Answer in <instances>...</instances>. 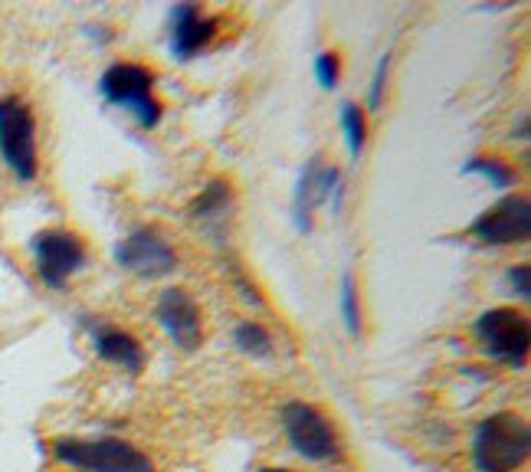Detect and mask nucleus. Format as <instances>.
<instances>
[{"mask_svg":"<svg viewBox=\"0 0 531 472\" xmlns=\"http://www.w3.org/2000/svg\"><path fill=\"white\" fill-rule=\"evenodd\" d=\"M472 466L476 472H515L531 453V430L518 413H492L472 430Z\"/></svg>","mask_w":531,"mask_h":472,"instance_id":"f257e3e1","label":"nucleus"},{"mask_svg":"<svg viewBox=\"0 0 531 472\" xmlns=\"http://www.w3.org/2000/svg\"><path fill=\"white\" fill-rule=\"evenodd\" d=\"M50 453L59 466H69L76 472H155V463L138 450V446L115 440V436H59L53 440Z\"/></svg>","mask_w":531,"mask_h":472,"instance_id":"f03ea898","label":"nucleus"},{"mask_svg":"<svg viewBox=\"0 0 531 472\" xmlns=\"http://www.w3.org/2000/svg\"><path fill=\"white\" fill-rule=\"evenodd\" d=\"M155 73L138 63H112L99 79L102 99L135 115V122L151 132L161 122V102L155 99Z\"/></svg>","mask_w":531,"mask_h":472,"instance_id":"7ed1b4c3","label":"nucleus"},{"mask_svg":"<svg viewBox=\"0 0 531 472\" xmlns=\"http://www.w3.org/2000/svg\"><path fill=\"white\" fill-rule=\"evenodd\" d=\"M0 158L20 181H33L40 171L37 122H33L30 105L17 96L0 99Z\"/></svg>","mask_w":531,"mask_h":472,"instance_id":"20e7f679","label":"nucleus"},{"mask_svg":"<svg viewBox=\"0 0 531 472\" xmlns=\"http://www.w3.org/2000/svg\"><path fill=\"white\" fill-rule=\"evenodd\" d=\"M279 420L289 436V446L302 459H309V463H335L341 456L338 433L318 407L305 404V400H289L279 410Z\"/></svg>","mask_w":531,"mask_h":472,"instance_id":"39448f33","label":"nucleus"},{"mask_svg":"<svg viewBox=\"0 0 531 472\" xmlns=\"http://www.w3.org/2000/svg\"><path fill=\"white\" fill-rule=\"evenodd\" d=\"M472 332H476L479 345L489 358L502 361L505 368H515V371L525 368L528 348H531V328H528V318L522 312L489 309L476 318Z\"/></svg>","mask_w":531,"mask_h":472,"instance_id":"423d86ee","label":"nucleus"},{"mask_svg":"<svg viewBox=\"0 0 531 472\" xmlns=\"http://www.w3.org/2000/svg\"><path fill=\"white\" fill-rule=\"evenodd\" d=\"M37 276L50 289H63L82 266H86V246L69 230H40L30 243Z\"/></svg>","mask_w":531,"mask_h":472,"instance_id":"0eeeda50","label":"nucleus"},{"mask_svg":"<svg viewBox=\"0 0 531 472\" xmlns=\"http://www.w3.org/2000/svg\"><path fill=\"white\" fill-rule=\"evenodd\" d=\"M531 233V200L525 194H509L499 204L469 223V236H476L486 246H515L525 243Z\"/></svg>","mask_w":531,"mask_h":472,"instance_id":"6e6552de","label":"nucleus"},{"mask_svg":"<svg viewBox=\"0 0 531 472\" xmlns=\"http://www.w3.org/2000/svg\"><path fill=\"white\" fill-rule=\"evenodd\" d=\"M341 197H345V187H341L338 168L335 164H325L322 158H312L299 174V184H295V194H292V220L299 233H312L315 210L325 200H332V210H338Z\"/></svg>","mask_w":531,"mask_h":472,"instance_id":"1a4fd4ad","label":"nucleus"},{"mask_svg":"<svg viewBox=\"0 0 531 472\" xmlns=\"http://www.w3.org/2000/svg\"><path fill=\"white\" fill-rule=\"evenodd\" d=\"M115 263L132 276L161 279V276H171L177 269V253L158 230L141 227V230H132L115 246Z\"/></svg>","mask_w":531,"mask_h":472,"instance_id":"9d476101","label":"nucleus"},{"mask_svg":"<svg viewBox=\"0 0 531 472\" xmlns=\"http://www.w3.org/2000/svg\"><path fill=\"white\" fill-rule=\"evenodd\" d=\"M155 318L164 335L181 351H197L204 341V322H200V305L184 289H164L158 295Z\"/></svg>","mask_w":531,"mask_h":472,"instance_id":"9b49d317","label":"nucleus"},{"mask_svg":"<svg viewBox=\"0 0 531 472\" xmlns=\"http://www.w3.org/2000/svg\"><path fill=\"white\" fill-rule=\"evenodd\" d=\"M220 30V17L207 14L197 4H177L171 10V56L187 63L214 43Z\"/></svg>","mask_w":531,"mask_h":472,"instance_id":"f8f14e48","label":"nucleus"},{"mask_svg":"<svg viewBox=\"0 0 531 472\" xmlns=\"http://www.w3.org/2000/svg\"><path fill=\"white\" fill-rule=\"evenodd\" d=\"M89 335L92 348H96L102 361H109L128 374H138L145 368V348H141V341L132 332H122V328L112 325H89Z\"/></svg>","mask_w":531,"mask_h":472,"instance_id":"ddd939ff","label":"nucleus"},{"mask_svg":"<svg viewBox=\"0 0 531 472\" xmlns=\"http://www.w3.org/2000/svg\"><path fill=\"white\" fill-rule=\"evenodd\" d=\"M230 207H233V194H230V184L227 181H210L200 197L191 204V217L200 223V227L207 230H220L223 220L230 217Z\"/></svg>","mask_w":531,"mask_h":472,"instance_id":"4468645a","label":"nucleus"},{"mask_svg":"<svg viewBox=\"0 0 531 472\" xmlns=\"http://www.w3.org/2000/svg\"><path fill=\"white\" fill-rule=\"evenodd\" d=\"M233 345L236 351H243L246 358H256V361H263V358H273V335L266 332L259 322H240L233 328Z\"/></svg>","mask_w":531,"mask_h":472,"instance_id":"2eb2a0df","label":"nucleus"},{"mask_svg":"<svg viewBox=\"0 0 531 472\" xmlns=\"http://www.w3.org/2000/svg\"><path fill=\"white\" fill-rule=\"evenodd\" d=\"M463 174H479L482 181H489L492 187H499V191L515 184V171L509 168V164H502L499 158H486V155L469 158L463 164Z\"/></svg>","mask_w":531,"mask_h":472,"instance_id":"dca6fc26","label":"nucleus"},{"mask_svg":"<svg viewBox=\"0 0 531 472\" xmlns=\"http://www.w3.org/2000/svg\"><path fill=\"white\" fill-rule=\"evenodd\" d=\"M341 128H345L351 158L358 161L364 151V141H368V122H364V112L354 102H341Z\"/></svg>","mask_w":531,"mask_h":472,"instance_id":"f3484780","label":"nucleus"},{"mask_svg":"<svg viewBox=\"0 0 531 472\" xmlns=\"http://www.w3.org/2000/svg\"><path fill=\"white\" fill-rule=\"evenodd\" d=\"M338 305H341V322H345L348 335L358 338L361 335V302H358V286H354V276L351 273L341 276Z\"/></svg>","mask_w":531,"mask_h":472,"instance_id":"a211bd4d","label":"nucleus"},{"mask_svg":"<svg viewBox=\"0 0 531 472\" xmlns=\"http://www.w3.org/2000/svg\"><path fill=\"white\" fill-rule=\"evenodd\" d=\"M338 76H341V63L338 56L328 50V53H318L315 56V79L322 89H335L338 86Z\"/></svg>","mask_w":531,"mask_h":472,"instance_id":"6ab92c4d","label":"nucleus"},{"mask_svg":"<svg viewBox=\"0 0 531 472\" xmlns=\"http://www.w3.org/2000/svg\"><path fill=\"white\" fill-rule=\"evenodd\" d=\"M387 69H391V53H384V59L377 63L374 69V79H371V89H368V109L377 112L384 105V86H387Z\"/></svg>","mask_w":531,"mask_h":472,"instance_id":"aec40b11","label":"nucleus"},{"mask_svg":"<svg viewBox=\"0 0 531 472\" xmlns=\"http://www.w3.org/2000/svg\"><path fill=\"white\" fill-rule=\"evenodd\" d=\"M505 279H509V289L518 295V299H528V295H531V269H528V263L512 266Z\"/></svg>","mask_w":531,"mask_h":472,"instance_id":"412c9836","label":"nucleus"},{"mask_svg":"<svg viewBox=\"0 0 531 472\" xmlns=\"http://www.w3.org/2000/svg\"><path fill=\"white\" fill-rule=\"evenodd\" d=\"M259 472H292V469H279V466H263Z\"/></svg>","mask_w":531,"mask_h":472,"instance_id":"4be33fe9","label":"nucleus"}]
</instances>
